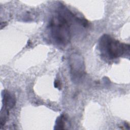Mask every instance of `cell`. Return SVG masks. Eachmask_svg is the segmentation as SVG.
Instances as JSON below:
<instances>
[{
    "instance_id": "5b68a950",
    "label": "cell",
    "mask_w": 130,
    "mask_h": 130,
    "mask_svg": "<svg viewBox=\"0 0 130 130\" xmlns=\"http://www.w3.org/2000/svg\"><path fill=\"white\" fill-rule=\"evenodd\" d=\"M54 86L56 88H59V87H60V81L59 80H56L55 81V82H54Z\"/></svg>"
},
{
    "instance_id": "277c9868",
    "label": "cell",
    "mask_w": 130,
    "mask_h": 130,
    "mask_svg": "<svg viewBox=\"0 0 130 130\" xmlns=\"http://www.w3.org/2000/svg\"><path fill=\"white\" fill-rule=\"evenodd\" d=\"M66 121V118L64 115H62L57 118L56 121V124L54 129H61L64 128V122Z\"/></svg>"
},
{
    "instance_id": "6da1fadb",
    "label": "cell",
    "mask_w": 130,
    "mask_h": 130,
    "mask_svg": "<svg viewBox=\"0 0 130 130\" xmlns=\"http://www.w3.org/2000/svg\"><path fill=\"white\" fill-rule=\"evenodd\" d=\"M57 12L50 23V29L52 38L60 44H66L71 38L70 26L73 14L64 8Z\"/></svg>"
},
{
    "instance_id": "3957f363",
    "label": "cell",
    "mask_w": 130,
    "mask_h": 130,
    "mask_svg": "<svg viewBox=\"0 0 130 130\" xmlns=\"http://www.w3.org/2000/svg\"><path fill=\"white\" fill-rule=\"evenodd\" d=\"M2 95L4 108L7 110L13 108L16 103L15 96L6 90H3Z\"/></svg>"
},
{
    "instance_id": "7a4b0ae2",
    "label": "cell",
    "mask_w": 130,
    "mask_h": 130,
    "mask_svg": "<svg viewBox=\"0 0 130 130\" xmlns=\"http://www.w3.org/2000/svg\"><path fill=\"white\" fill-rule=\"evenodd\" d=\"M101 52L110 59L119 57L128 52L129 45L121 43L107 35H103L100 41Z\"/></svg>"
}]
</instances>
